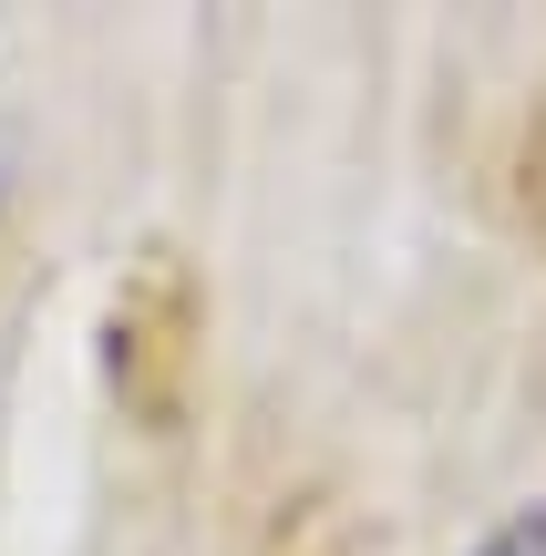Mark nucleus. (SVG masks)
I'll list each match as a JSON object with an SVG mask.
<instances>
[{
  "label": "nucleus",
  "mask_w": 546,
  "mask_h": 556,
  "mask_svg": "<svg viewBox=\"0 0 546 556\" xmlns=\"http://www.w3.org/2000/svg\"><path fill=\"white\" fill-rule=\"evenodd\" d=\"M0 206H11V144H0Z\"/></svg>",
  "instance_id": "2"
},
{
  "label": "nucleus",
  "mask_w": 546,
  "mask_h": 556,
  "mask_svg": "<svg viewBox=\"0 0 546 556\" xmlns=\"http://www.w3.org/2000/svg\"><path fill=\"white\" fill-rule=\"evenodd\" d=\"M474 556H546V505H526V516H506Z\"/></svg>",
  "instance_id": "1"
}]
</instances>
